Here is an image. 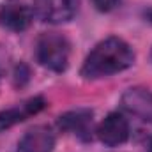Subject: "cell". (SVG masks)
Returning a JSON list of instances; mask_svg holds the SVG:
<instances>
[{
    "label": "cell",
    "instance_id": "1",
    "mask_svg": "<svg viewBox=\"0 0 152 152\" xmlns=\"http://www.w3.org/2000/svg\"><path fill=\"white\" fill-rule=\"evenodd\" d=\"M134 62L133 48L120 37H106L97 42L94 50L87 55L81 76L85 78H103L126 71Z\"/></svg>",
    "mask_w": 152,
    "mask_h": 152
},
{
    "label": "cell",
    "instance_id": "2",
    "mask_svg": "<svg viewBox=\"0 0 152 152\" xmlns=\"http://www.w3.org/2000/svg\"><path fill=\"white\" fill-rule=\"evenodd\" d=\"M71 46L69 41L57 32H44L36 42V57L37 62L55 73H62L69 66Z\"/></svg>",
    "mask_w": 152,
    "mask_h": 152
},
{
    "label": "cell",
    "instance_id": "3",
    "mask_svg": "<svg viewBox=\"0 0 152 152\" xmlns=\"http://www.w3.org/2000/svg\"><path fill=\"white\" fill-rule=\"evenodd\" d=\"M80 0H34V14L46 23H66L78 12Z\"/></svg>",
    "mask_w": 152,
    "mask_h": 152
},
{
    "label": "cell",
    "instance_id": "4",
    "mask_svg": "<svg viewBox=\"0 0 152 152\" xmlns=\"http://www.w3.org/2000/svg\"><path fill=\"white\" fill-rule=\"evenodd\" d=\"M34 11L23 0H4L0 5V25L11 32L27 30L32 23Z\"/></svg>",
    "mask_w": 152,
    "mask_h": 152
},
{
    "label": "cell",
    "instance_id": "5",
    "mask_svg": "<svg viewBox=\"0 0 152 152\" xmlns=\"http://www.w3.org/2000/svg\"><path fill=\"white\" fill-rule=\"evenodd\" d=\"M129 122L124 115L117 113H108L106 118L99 124L97 127V138L103 145L106 147H118L124 145L129 138Z\"/></svg>",
    "mask_w": 152,
    "mask_h": 152
},
{
    "label": "cell",
    "instance_id": "6",
    "mask_svg": "<svg viewBox=\"0 0 152 152\" xmlns=\"http://www.w3.org/2000/svg\"><path fill=\"white\" fill-rule=\"evenodd\" d=\"M55 147V134L48 126H34L20 138L18 152H51Z\"/></svg>",
    "mask_w": 152,
    "mask_h": 152
},
{
    "label": "cell",
    "instance_id": "7",
    "mask_svg": "<svg viewBox=\"0 0 152 152\" xmlns=\"http://www.w3.org/2000/svg\"><path fill=\"white\" fill-rule=\"evenodd\" d=\"M124 110H127L129 113L136 115L143 120L152 122V92L142 87H134L129 88L122 94L120 99Z\"/></svg>",
    "mask_w": 152,
    "mask_h": 152
},
{
    "label": "cell",
    "instance_id": "8",
    "mask_svg": "<svg viewBox=\"0 0 152 152\" xmlns=\"http://www.w3.org/2000/svg\"><path fill=\"white\" fill-rule=\"evenodd\" d=\"M44 99L42 97H32L25 103H21L20 106H14V108H9V110H4L0 112V131L4 129H9L23 120H27L28 117L39 113L42 108H44Z\"/></svg>",
    "mask_w": 152,
    "mask_h": 152
},
{
    "label": "cell",
    "instance_id": "9",
    "mask_svg": "<svg viewBox=\"0 0 152 152\" xmlns=\"http://www.w3.org/2000/svg\"><path fill=\"white\" fill-rule=\"evenodd\" d=\"M92 122H94V113L90 110H73L58 117V127L78 134L81 138H88V131H92Z\"/></svg>",
    "mask_w": 152,
    "mask_h": 152
},
{
    "label": "cell",
    "instance_id": "10",
    "mask_svg": "<svg viewBox=\"0 0 152 152\" xmlns=\"http://www.w3.org/2000/svg\"><path fill=\"white\" fill-rule=\"evenodd\" d=\"M92 4H94V7H96L97 11H101V12H110L112 9L117 7L118 0H92Z\"/></svg>",
    "mask_w": 152,
    "mask_h": 152
},
{
    "label": "cell",
    "instance_id": "11",
    "mask_svg": "<svg viewBox=\"0 0 152 152\" xmlns=\"http://www.w3.org/2000/svg\"><path fill=\"white\" fill-rule=\"evenodd\" d=\"M149 152H152V138H151V142H149Z\"/></svg>",
    "mask_w": 152,
    "mask_h": 152
},
{
    "label": "cell",
    "instance_id": "12",
    "mask_svg": "<svg viewBox=\"0 0 152 152\" xmlns=\"http://www.w3.org/2000/svg\"><path fill=\"white\" fill-rule=\"evenodd\" d=\"M149 16H151V20H152V11H151V12H149Z\"/></svg>",
    "mask_w": 152,
    "mask_h": 152
},
{
    "label": "cell",
    "instance_id": "13",
    "mask_svg": "<svg viewBox=\"0 0 152 152\" xmlns=\"http://www.w3.org/2000/svg\"><path fill=\"white\" fill-rule=\"evenodd\" d=\"M151 60H152V51H151Z\"/></svg>",
    "mask_w": 152,
    "mask_h": 152
}]
</instances>
